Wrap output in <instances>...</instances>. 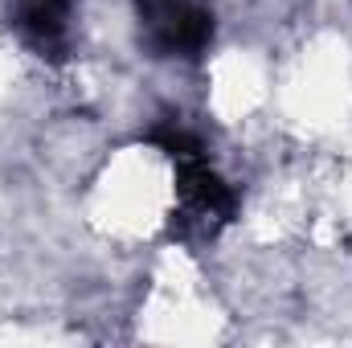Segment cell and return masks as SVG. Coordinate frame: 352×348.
<instances>
[{"label": "cell", "instance_id": "obj_1", "mask_svg": "<svg viewBox=\"0 0 352 348\" xmlns=\"http://www.w3.org/2000/svg\"><path fill=\"white\" fill-rule=\"evenodd\" d=\"M144 41L160 58H197L213 37V12L205 0H135Z\"/></svg>", "mask_w": 352, "mask_h": 348}, {"label": "cell", "instance_id": "obj_2", "mask_svg": "<svg viewBox=\"0 0 352 348\" xmlns=\"http://www.w3.org/2000/svg\"><path fill=\"white\" fill-rule=\"evenodd\" d=\"M12 25L29 45L41 54H62L70 41V21H74V0H8Z\"/></svg>", "mask_w": 352, "mask_h": 348}]
</instances>
